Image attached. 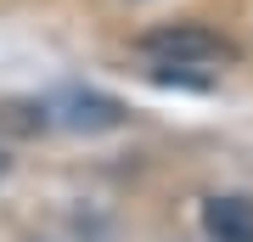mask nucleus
<instances>
[{
	"label": "nucleus",
	"mask_w": 253,
	"mask_h": 242,
	"mask_svg": "<svg viewBox=\"0 0 253 242\" xmlns=\"http://www.w3.org/2000/svg\"><path fill=\"white\" fill-rule=\"evenodd\" d=\"M203 225L214 242H253V203L248 197H208Z\"/></svg>",
	"instance_id": "obj_2"
},
{
	"label": "nucleus",
	"mask_w": 253,
	"mask_h": 242,
	"mask_svg": "<svg viewBox=\"0 0 253 242\" xmlns=\"http://www.w3.org/2000/svg\"><path fill=\"white\" fill-rule=\"evenodd\" d=\"M146 51L158 56L163 68H219L231 62V45L214 34V28L203 23H174V28H158V34H146Z\"/></svg>",
	"instance_id": "obj_1"
}]
</instances>
